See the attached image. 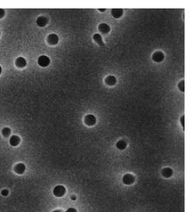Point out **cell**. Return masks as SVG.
Segmentation results:
<instances>
[{"label": "cell", "mask_w": 193, "mask_h": 212, "mask_svg": "<svg viewBox=\"0 0 193 212\" xmlns=\"http://www.w3.org/2000/svg\"><path fill=\"white\" fill-rule=\"evenodd\" d=\"M76 199H77L76 196H71V200H72V201H76Z\"/></svg>", "instance_id": "23"}, {"label": "cell", "mask_w": 193, "mask_h": 212, "mask_svg": "<svg viewBox=\"0 0 193 212\" xmlns=\"http://www.w3.org/2000/svg\"><path fill=\"white\" fill-rule=\"evenodd\" d=\"M47 22H48V20H47L46 17H44V16H40V17H38V20H37V24H38L39 27H44V26H46V25L47 24Z\"/></svg>", "instance_id": "9"}, {"label": "cell", "mask_w": 193, "mask_h": 212, "mask_svg": "<svg viewBox=\"0 0 193 212\" xmlns=\"http://www.w3.org/2000/svg\"><path fill=\"white\" fill-rule=\"evenodd\" d=\"M162 175H163V176H165V177H170L172 175H173V170H171L170 168H166V169H164L163 170V171H162Z\"/></svg>", "instance_id": "14"}, {"label": "cell", "mask_w": 193, "mask_h": 212, "mask_svg": "<svg viewBox=\"0 0 193 212\" xmlns=\"http://www.w3.org/2000/svg\"><path fill=\"white\" fill-rule=\"evenodd\" d=\"M1 72H2V68H1V66H0V74H1Z\"/></svg>", "instance_id": "26"}, {"label": "cell", "mask_w": 193, "mask_h": 212, "mask_svg": "<svg viewBox=\"0 0 193 212\" xmlns=\"http://www.w3.org/2000/svg\"><path fill=\"white\" fill-rule=\"evenodd\" d=\"M181 122L183 123V127H184V116H183V117L181 118Z\"/></svg>", "instance_id": "22"}, {"label": "cell", "mask_w": 193, "mask_h": 212, "mask_svg": "<svg viewBox=\"0 0 193 212\" xmlns=\"http://www.w3.org/2000/svg\"><path fill=\"white\" fill-rule=\"evenodd\" d=\"M111 14L114 18H119L123 14V10L122 9H112Z\"/></svg>", "instance_id": "11"}, {"label": "cell", "mask_w": 193, "mask_h": 212, "mask_svg": "<svg viewBox=\"0 0 193 212\" xmlns=\"http://www.w3.org/2000/svg\"><path fill=\"white\" fill-rule=\"evenodd\" d=\"M15 64L19 68H23L27 65V62L23 57H18L15 61Z\"/></svg>", "instance_id": "6"}, {"label": "cell", "mask_w": 193, "mask_h": 212, "mask_svg": "<svg viewBox=\"0 0 193 212\" xmlns=\"http://www.w3.org/2000/svg\"><path fill=\"white\" fill-rule=\"evenodd\" d=\"M66 212H78V211H77V210H76V209H73V208H70V209H69V210H67V211H66Z\"/></svg>", "instance_id": "21"}, {"label": "cell", "mask_w": 193, "mask_h": 212, "mask_svg": "<svg viewBox=\"0 0 193 212\" xmlns=\"http://www.w3.org/2000/svg\"><path fill=\"white\" fill-rule=\"evenodd\" d=\"M20 142H21V139L17 135H13L10 138V144L12 146H17L20 144Z\"/></svg>", "instance_id": "10"}, {"label": "cell", "mask_w": 193, "mask_h": 212, "mask_svg": "<svg viewBox=\"0 0 193 212\" xmlns=\"http://www.w3.org/2000/svg\"><path fill=\"white\" fill-rule=\"evenodd\" d=\"M53 212H61V211H59V210H57V211H54Z\"/></svg>", "instance_id": "25"}, {"label": "cell", "mask_w": 193, "mask_h": 212, "mask_svg": "<svg viewBox=\"0 0 193 212\" xmlns=\"http://www.w3.org/2000/svg\"><path fill=\"white\" fill-rule=\"evenodd\" d=\"M106 84L109 86H114L117 82V80L114 76H108L105 80Z\"/></svg>", "instance_id": "13"}, {"label": "cell", "mask_w": 193, "mask_h": 212, "mask_svg": "<svg viewBox=\"0 0 193 212\" xmlns=\"http://www.w3.org/2000/svg\"><path fill=\"white\" fill-rule=\"evenodd\" d=\"M85 123L87 126H94L96 123V118L92 114L87 115L86 118H85Z\"/></svg>", "instance_id": "3"}, {"label": "cell", "mask_w": 193, "mask_h": 212, "mask_svg": "<svg viewBox=\"0 0 193 212\" xmlns=\"http://www.w3.org/2000/svg\"><path fill=\"white\" fill-rule=\"evenodd\" d=\"M8 193H9V192H8L7 190H3V191L1 192V194H2L3 196H7Z\"/></svg>", "instance_id": "19"}, {"label": "cell", "mask_w": 193, "mask_h": 212, "mask_svg": "<svg viewBox=\"0 0 193 212\" xmlns=\"http://www.w3.org/2000/svg\"><path fill=\"white\" fill-rule=\"evenodd\" d=\"M94 39H95V41L97 44H99L101 46H104V45H105L103 41H102L101 36L100 34H95V35H94Z\"/></svg>", "instance_id": "15"}, {"label": "cell", "mask_w": 193, "mask_h": 212, "mask_svg": "<svg viewBox=\"0 0 193 212\" xmlns=\"http://www.w3.org/2000/svg\"><path fill=\"white\" fill-rule=\"evenodd\" d=\"M26 170V167L23 163H18L15 167H14V171L17 173V174H23L24 171Z\"/></svg>", "instance_id": "8"}, {"label": "cell", "mask_w": 193, "mask_h": 212, "mask_svg": "<svg viewBox=\"0 0 193 212\" xmlns=\"http://www.w3.org/2000/svg\"><path fill=\"white\" fill-rule=\"evenodd\" d=\"M99 11H101V12H103V11H105V9H99Z\"/></svg>", "instance_id": "24"}, {"label": "cell", "mask_w": 193, "mask_h": 212, "mask_svg": "<svg viewBox=\"0 0 193 212\" xmlns=\"http://www.w3.org/2000/svg\"><path fill=\"white\" fill-rule=\"evenodd\" d=\"M164 54L162 53V52H156V53H154L153 54V55H152V59H153V61H155L156 62H162L163 60H164Z\"/></svg>", "instance_id": "5"}, {"label": "cell", "mask_w": 193, "mask_h": 212, "mask_svg": "<svg viewBox=\"0 0 193 212\" xmlns=\"http://www.w3.org/2000/svg\"><path fill=\"white\" fill-rule=\"evenodd\" d=\"M99 30L101 33H108L110 30V28H109V25H107L105 23H101V24L99 25Z\"/></svg>", "instance_id": "12"}, {"label": "cell", "mask_w": 193, "mask_h": 212, "mask_svg": "<svg viewBox=\"0 0 193 212\" xmlns=\"http://www.w3.org/2000/svg\"><path fill=\"white\" fill-rule=\"evenodd\" d=\"M123 182L125 184H127V185L132 184L135 182V176L132 174H126L123 176Z\"/></svg>", "instance_id": "4"}, {"label": "cell", "mask_w": 193, "mask_h": 212, "mask_svg": "<svg viewBox=\"0 0 193 212\" xmlns=\"http://www.w3.org/2000/svg\"><path fill=\"white\" fill-rule=\"evenodd\" d=\"M116 145H117V148L119 149V150H125V149L126 148V142L123 141V140L118 141Z\"/></svg>", "instance_id": "16"}, {"label": "cell", "mask_w": 193, "mask_h": 212, "mask_svg": "<svg viewBox=\"0 0 193 212\" xmlns=\"http://www.w3.org/2000/svg\"><path fill=\"white\" fill-rule=\"evenodd\" d=\"M4 11L3 9H0V19L4 17Z\"/></svg>", "instance_id": "20"}, {"label": "cell", "mask_w": 193, "mask_h": 212, "mask_svg": "<svg viewBox=\"0 0 193 212\" xmlns=\"http://www.w3.org/2000/svg\"><path fill=\"white\" fill-rule=\"evenodd\" d=\"M178 86H179V88H180V90H181L182 92H184V80L181 81V82L179 83Z\"/></svg>", "instance_id": "18"}, {"label": "cell", "mask_w": 193, "mask_h": 212, "mask_svg": "<svg viewBox=\"0 0 193 212\" xmlns=\"http://www.w3.org/2000/svg\"><path fill=\"white\" fill-rule=\"evenodd\" d=\"M38 64H39L40 66H42V67H47V66H48L49 63H50V59H49L47 55H41V56L38 58Z\"/></svg>", "instance_id": "2"}, {"label": "cell", "mask_w": 193, "mask_h": 212, "mask_svg": "<svg viewBox=\"0 0 193 212\" xmlns=\"http://www.w3.org/2000/svg\"><path fill=\"white\" fill-rule=\"evenodd\" d=\"M2 135L4 137H8L11 135V129L9 127H4L3 130H2Z\"/></svg>", "instance_id": "17"}, {"label": "cell", "mask_w": 193, "mask_h": 212, "mask_svg": "<svg viewBox=\"0 0 193 212\" xmlns=\"http://www.w3.org/2000/svg\"><path fill=\"white\" fill-rule=\"evenodd\" d=\"M47 41L50 45H56L59 42V38L56 34H50L47 38Z\"/></svg>", "instance_id": "7"}, {"label": "cell", "mask_w": 193, "mask_h": 212, "mask_svg": "<svg viewBox=\"0 0 193 212\" xmlns=\"http://www.w3.org/2000/svg\"><path fill=\"white\" fill-rule=\"evenodd\" d=\"M66 193V189L63 185H57L53 189V194L56 197H62Z\"/></svg>", "instance_id": "1"}]
</instances>
